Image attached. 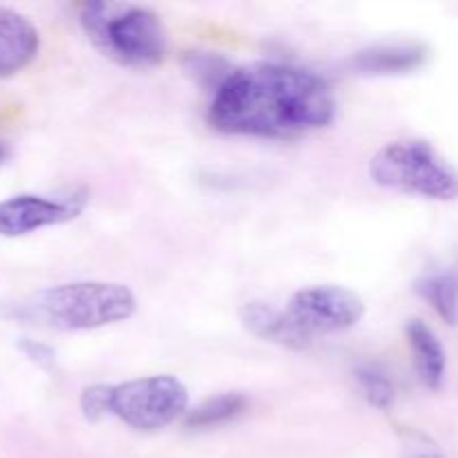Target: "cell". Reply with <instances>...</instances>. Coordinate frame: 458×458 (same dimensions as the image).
I'll use <instances>...</instances> for the list:
<instances>
[{
	"label": "cell",
	"instance_id": "9a60e30c",
	"mask_svg": "<svg viewBox=\"0 0 458 458\" xmlns=\"http://www.w3.org/2000/svg\"><path fill=\"white\" fill-rule=\"evenodd\" d=\"M183 67H186L188 74L192 76L195 81H199L210 94L224 83L231 70L235 65L226 61V58L217 56V54H210V52H191L183 61Z\"/></svg>",
	"mask_w": 458,
	"mask_h": 458
},
{
	"label": "cell",
	"instance_id": "52a82bcc",
	"mask_svg": "<svg viewBox=\"0 0 458 458\" xmlns=\"http://www.w3.org/2000/svg\"><path fill=\"white\" fill-rule=\"evenodd\" d=\"M89 201L88 188H76L63 197L22 192L0 201V237H22L47 226L79 217Z\"/></svg>",
	"mask_w": 458,
	"mask_h": 458
},
{
	"label": "cell",
	"instance_id": "7a4b0ae2",
	"mask_svg": "<svg viewBox=\"0 0 458 458\" xmlns=\"http://www.w3.org/2000/svg\"><path fill=\"white\" fill-rule=\"evenodd\" d=\"M137 311V298L119 282H67L25 300L0 304L4 320L43 325L56 331H89L116 325Z\"/></svg>",
	"mask_w": 458,
	"mask_h": 458
},
{
	"label": "cell",
	"instance_id": "4fadbf2b",
	"mask_svg": "<svg viewBox=\"0 0 458 458\" xmlns=\"http://www.w3.org/2000/svg\"><path fill=\"white\" fill-rule=\"evenodd\" d=\"M249 407L244 394L240 392H228L219 394V396L206 398L201 405L191 410L186 414V425L192 429H210L219 428V425L228 423V420L242 416Z\"/></svg>",
	"mask_w": 458,
	"mask_h": 458
},
{
	"label": "cell",
	"instance_id": "9c48e42d",
	"mask_svg": "<svg viewBox=\"0 0 458 458\" xmlns=\"http://www.w3.org/2000/svg\"><path fill=\"white\" fill-rule=\"evenodd\" d=\"M40 34L34 22L9 7H0V79L18 74L36 58Z\"/></svg>",
	"mask_w": 458,
	"mask_h": 458
},
{
	"label": "cell",
	"instance_id": "8992f818",
	"mask_svg": "<svg viewBox=\"0 0 458 458\" xmlns=\"http://www.w3.org/2000/svg\"><path fill=\"white\" fill-rule=\"evenodd\" d=\"M286 313L313 338L316 334H335L356 327L365 318V302L356 291L344 286H307L291 295Z\"/></svg>",
	"mask_w": 458,
	"mask_h": 458
},
{
	"label": "cell",
	"instance_id": "ac0fdd59",
	"mask_svg": "<svg viewBox=\"0 0 458 458\" xmlns=\"http://www.w3.org/2000/svg\"><path fill=\"white\" fill-rule=\"evenodd\" d=\"M18 349H21L22 356L30 362H34L40 369H54L56 367V352H54L49 344L40 343V340L34 338H21L18 340Z\"/></svg>",
	"mask_w": 458,
	"mask_h": 458
},
{
	"label": "cell",
	"instance_id": "5bb4252c",
	"mask_svg": "<svg viewBox=\"0 0 458 458\" xmlns=\"http://www.w3.org/2000/svg\"><path fill=\"white\" fill-rule=\"evenodd\" d=\"M356 380L360 385V392L365 401L376 410H389L396 398V387H394L392 378L383 367L374 365V362H362L356 369Z\"/></svg>",
	"mask_w": 458,
	"mask_h": 458
},
{
	"label": "cell",
	"instance_id": "d6986e66",
	"mask_svg": "<svg viewBox=\"0 0 458 458\" xmlns=\"http://www.w3.org/2000/svg\"><path fill=\"white\" fill-rule=\"evenodd\" d=\"M7 157H9V148L4 146L3 141H0V164H3V161L7 159Z\"/></svg>",
	"mask_w": 458,
	"mask_h": 458
},
{
	"label": "cell",
	"instance_id": "2e32d148",
	"mask_svg": "<svg viewBox=\"0 0 458 458\" xmlns=\"http://www.w3.org/2000/svg\"><path fill=\"white\" fill-rule=\"evenodd\" d=\"M81 411L85 420L97 423V420L110 416V385H89L81 392Z\"/></svg>",
	"mask_w": 458,
	"mask_h": 458
},
{
	"label": "cell",
	"instance_id": "5b68a950",
	"mask_svg": "<svg viewBox=\"0 0 458 458\" xmlns=\"http://www.w3.org/2000/svg\"><path fill=\"white\" fill-rule=\"evenodd\" d=\"M188 389L168 374L110 385V416L137 432H159L188 414Z\"/></svg>",
	"mask_w": 458,
	"mask_h": 458
},
{
	"label": "cell",
	"instance_id": "3957f363",
	"mask_svg": "<svg viewBox=\"0 0 458 458\" xmlns=\"http://www.w3.org/2000/svg\"><path fill=\"white\" fill-rule=\"evenodd\" d=\"M79 21L94 47L123 67L148 70L168 54L164 22L143 4L97 0L81 7Z\"/></svg>",
	"mask_w": 458,
	"mask_h": 458
},
{
	"label": "cell",
	"instance_id": "ba28073f",
	"mask_svg": "<svg viewBox=\"0 0 458 458\" xmlns=\"http://www.w3.org/2000/svg\"><path fill=\"white\" fill-rule=\"evenodd\" d=\"M429 58L428 45L416 43V40H403V43H383L371 45L360 49L349 58V70L353 74L365 76H396L414 72L425 65Z\"/></svg>",
	"mask_w": 458,
	"mask_h": 458
},
{
	"label": "cell",
	"instance_id": "7c38bea8",
	"mask_svg": "<svg viewBox=\"0 0 458 458\" xmlns=\"http://www.w3.org/2000/svg\"><path fill=\"white\" fill-rule=\"evenodd\" d=\"M414 289L443 322L458 325V259L452 267L419 277Z\"/></svg>",
	"mask_w": 458,
	"mask_h": 458
},
{
	"label": "cell",
	"instance_id": "8fae6325",
	"mask_svg": "<svg viewBox=\"0 0 458 458\" xmlns=\"http://www.w3.org/2000/svg\"><path fill=\"white\" fill-rule=\"evenodd\" d=\"M405 334L407 343L411 347V356H414L416 374H419L420 383L428 389L437 392V389H441L443 380H445L447 369V356L441 340L434 334L432 327H428L419 318L407 322Z\"/></svg>",
	"mask_w": 458,
	"mask_h": 458
},
{
	"label": "cell",
	"instance_id": "e0dca14e",
	"mask_svg": "<svg viewBox=\"0 0 458 458\" xmlns=\"http://www.w3.org/2000/svg\"><path fill=\"white\" fill-rule=\"evenodd\" d=\"M403 458H447L445 452L420 432L403 434Z\"/></svg>",
	"mask_w": 458,
	"mask_h": 458
},
{
	"label": "cell",
	"instance_id": "6da1fadb",
	"mask_svg": "<svg viewBox=\"0 0 458 458\" xmlns=\"http://www.w3.org/2000/svg\"><path fill=\"white\" fill-rule=\"evenodd\" d=\"M334 116V89L325 76L271 61L233 67L208 107V123L219 132L262 139L298 137L327 128Z\"/></svg>",
	"mask_w": 458,
	"mask_h": 458
},
{
	"label": "cell",
	"instance_id": "277c9868",
	"mask_svg": "<svg viewBox=\"0 0 458 458\" xmlns=\"http://www.w3.org/2000/svg\"><path fill=\"white\" fill-rule=\"evenodd\" d=\"M378 186L425 199L452 201L458 197V173L423 139H405L380 148L369 164Z\"/></svg>",
	"mask_w": 458,
	"mask_h": 458
},
{
	"label": "cell",
	"instance_id": "30bf717a",
	"mask_svg": "<svg viewBox=\"0 0 458 458\" xmlns=\"http://www.w3.org/2000/svg\"><path fill=\"white\" fill-rule=\"evenodd\" d=\"M240 318L255 338L267 340V343L280 344V347L293 349V352L309 349L313 343L311 335L300 329L289 313L267 302H246L240 309Z\"/></svg>",
	"mask_w": 458,
	"mask_h": 458
}]
</instances>
